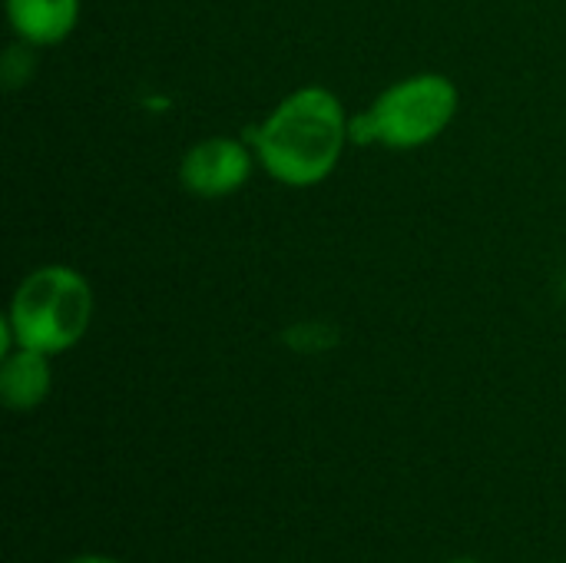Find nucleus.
Segmentation results:
<instances>
[{
  "label": "nucleus",
  "instance_id": "obj_1",
  "mask_svg": "<svg viewBox=\"0 0 566 563\" xmlns=\"http://www.w3.org/2000/svg\"><path fill=\"white\" fill-rule=\"evenodd\" d=\"M348 143V119L325 86H302L285 96L255 136L259 163L292 189L328 179Z\"/></svg>",
  "mask_w": 566,
  "mask_h": 563
},
{
  "label": "nucleus",
  "instance_id": "obj_2",
  "mask_svg": "<svg viewBox=\"0 0 566 563\" xmlns=\"http://www.w3.org/2000/svg\"><path fill=\"white\" fill-rule=\"evenodd\" d=\"M90 319V282L70 265H40L17 285L7 325L20 348L60 355L86 335Z\"/></svg>",
  "mask_w": 566,
  "mask_h": 563
},
{
  "label": "nucleus",
  "instance_id": "obj_3",
  "mask_svg": "<svg viewBox=\"0 0 566 563\" xmlns=\"http://www.w3.org/2000/svg\"><path fill=\"white\" fill-rule=\"evenodd\" d=\"M458 113V86L441 73H418L388 86L371 110L348 119L352 143L418 149L438 139Z\"/></svg>",
  "mask_w": 566,
  "mask_h": 563
},
{
  "label": "nucleus",
  "instance_id": "obj_4",
  "mask_svg": "<svg viewBox=\"0 0 566 563\" xmlns=\"http://www.w3.org/2000/svg\"><path fill=\"white\" fill-rule=\"evenodd\" d=\"M179 176L189 192H196L202 199H222L249 183L252 156L239 139L209 136L182 156Z\"/></svg>",
  "mask_w": 566,
  "mask_h": 563
},
{
  "label": "nucleus",
  "instance_id": "obj_5",
  "mask_svg": "<svg viewBox=\"0 0 566 563\" xmlns=\"http://www.w3.org/2000/svg\"><path fill=\"white\" fill-rule=\"evenodd\" d=\"M7 17L20 40L53 46L66 40L80 20V0H7Z\"/></svg>",
  "mask_w": 566,
  "mask_h": 563
},
{
  "label": "nucleus",
  "instance_id": "obj_6",
  "mask_svg": "<svg viewBox=\"0 0 566 563\" xmlns=\"http://www.w3.org/2000/svg\"><path fill=\"white\" fill-rule=\"evenodd\" d=\"M50 355L33 352V348H20L13 355H7L3 368H0V395L3 405L13 411H30L36 408L46 395H50Z\"/></svg>",
  "mask_w": 566,
  "mask_h": 563
},
{
  "label": "nucleus",
  "instance_id": "obj_7",
  "mask_svg": "<svg viewBox=\"0 0 566 563\" xmlns=\"http://www.w3.org/2000/svg\"><path fill=\"white\" fill-rule=\"evenodd\" d=\"M73 563H116V561H106V557H80V561Z\"/></svg>",
  "mask_w": 566,
  "mask_h": 563
},
{
  "label": "nucleus",
  "instance_id": "obj_8",
  "mask_svg": "<svg viewBox=\"0 0 566 563\" xmlns=\"http://www.w3.org/2000/svg\"><path fill=\"white\" fill-rule=\"evenodd\" d=\"M454 563H481V561H454Z\"/></svg>",
  "mask_w": 566,
  "mask_h": 563
}]
</instances>
